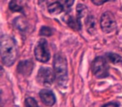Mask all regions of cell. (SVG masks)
I'll use <instances>...</instances> for the list:
<instances>
[{
    "label": "cell",
    "instance_id": "obj_1",
    "mask_svg": "<svg viewBox=\"0 0 122 107\" xmlns=\"http://www.w3.org/2000/svg\"><path fill=\"white\" fill-rule=\"evenodd\" d=\"M18 57L17 44L14 38L9 35H3L1 37V59L6 66L14 65Z\"/></svg>",
    "mask_w": 122,
    "mask_h": 107
},
{
    "label": "cell",
    "instance_id": "obj_2",
    "mask_svg": "<svg viewBox=\"0 0 122 107\" xmlns=\"http://www.w3.org/2000/svg\"><path fill=\"white\" fill-rule=\"evenodd\" d=\"M53 65L57 84L59 86L65 87L68 82V68L67 61L62 54L58 53L54 55Z\"/></svg>",
    "mask_w": 122,
    "mask_h": 107
},
{
    "label": "cell",
    "instance_id": "obj_3",
    "mask_svg": "<svg viewBox=\"0 0 122 107\" xmlns=\"http://www.w3.org/2000/svg\"><path fill=\"white\" fill-rule=\"evenodd\" d=\"M92 72L98 79H103L108 76L109 66L104 57H96L92 63Z\"/></svg>",
    "mask_w": 122,
    "mask_h": 107
},
{
    "label": "cell",
    "instance_id": "obj_4",
    "mask_svg": "<svg viewBox=\"0 0 122 107\" xmlns=\"http://www.w3.org/2000/svg\"><path fill=\"white\" fill-rule=\"evenodd\" d=\"M34 55L38 61L46 63L50 59V52L48 47V42L46 39H40L38 41L34 49Z\"/></svg>",
    "mask_w": 122,
    "mask_h": 107
},
{
    "label": "cell",
    "instance_id": "obj_5",
    "mask_svg": "<svg viewBox=\"0 0 122 107\" xmlns=\"http://www.w3.org/2000/svg\"><path fill=\"white\" fill-rule=\"evenodd\" d=\"M55 80L54 71L49 67H41L37 75V81L39 84L45 87H49L54 83Z\"/></svg>",
    "mask_w": 122,
    "mask_h": 107
},
{
    "label": "cell",
    "instance_id": "obj_6",
    "mask_svg": "<svg viewBox=\"0 0 122 107\" xmlns=\"http://www.w3.org/2000/svg\"><path fill=\"white\" fill-rule=\"evenodd\" d=\"M100 27L104 33L109 34L116 29V21L115 18L111 12H105L100 18Z\"/></svg>",
    "mask_w": 122,
    "mask_h": 107
},
{
    "label": "cell",
    "instance_id": "obj_7",
    "mask_svg": "<svg viewBox=\"0 0 122 107\" xmlns=\"http://www.w3.org/2000/svg\"><path fill=\"white\" fill-rule=\"evenodd\" d=\"M39 97H40L41 101L43 104L47 106H52L55 104L56 98L54 92L48 89H44L41 90L39 92Z\"/></svg>",
    "mask_w": 122,
    "mask_h": 107
},
{
    "label": "cell",
    "instance_id": "obj_8",
    "mask_svg": "<svg viewBox=\"0 0 122 107\" xmlns=\"http://www.w3.org/2000/svg\"><path fill=\"white\" fill-rule=\"evenodd\" d=\"M34 69V63L31 60H23L18 65V72L24 76H29Z\"/></svg>",
    "mask_w": 122,
    "mask_h": 107
},
{
    "label": "cell",
    "instance_id": "obj_9",
    "mask_svg": "<svg viewBox=\"0 0 122 107\" xmlns=\"http://www.w3.org/2000/svg\"><path fill=\"white\" fill-rule=\"evenodd\" d=\"M64 6L61 4L60 2H54L53 4H49L48 7V11L49 14H54V15H58L61 14L64 11Z\"/></svg>",
    "mask_w": 122,
    "mask_h": 107
},
{
    "label": "cell",
    "instance_id": "obj_10",
    "mask_svg": "<svg viewBox=\"0 0 122 107\" xmlns=\"http://www.w3.org/2000/svg\"><path fill=\"white\" fill-rule=\"evenodd\" d=\"M65 17L67 18L65 22L71 29H75V30H80L81 29V24L77 20L76 17L74 18L70 15H65Z\"/></svg>",
    "mask_w": 122,
    "mask_h": 107
},
{
    "label": "cell",
    "instance_id": "obj_11",
    "mask_svg": "<svg viewBox=\"0 0 122 107\" xmlns=\"http://www.w3.org/2000/svg\"><path fill=\"white\" fill-rule=\"evenodd\" d=\"M85 25H86V29L90 34H94L96 30L95 28V19L92 15H89L86 18L85 20Z\"/></svg>",
    "mask_w": 122,
    "mask_h": 107
},
{
    "label": "cell",
    "instance_id": "obj_12",
    "mask_svg": "<svg viewBox=\"0 0 122 107\" xmlns=\"http://www.w3.org/2000/svg\"><path fill=\"white\" fill-rule=\"evenodd\" d=\"M105 58L108 61L114 65H120L122 64V57L115 53H107L105 55Z\"/></svg>",
    "mask_w": 122,
    "mask_h": 107
},
{
    "label": "cell",
    "instance_id": "obj_13",
    "mask_svg": "<svg viewBox=\"0 0 122 107\" xmlns=\"http://www.w3.org/2000/svg\"><path fill=\"white\" fill-rule=\"evenodd\" d=\"M87 14V9L84 4H78L76 8V19L81 24V19Z\"/></svg>",
    "mask_w": 122,
    "mask_h": 107
},
{
    "label": "cell",
    "instance_id": "obj_14",
    "mask_svg": "<svg viewBox=\"0 0 122 107\" xmlns=\"http://www.w3.org/2000/svg\"><path fill=\"white\" fill-rule=\"evenodd\" d=\"M9 8L12 12H23V7L18 4L17 0H11Z\"/></svg>",
    "mask_w": 122,
    "mask_h": 107
},
{
    "label": "cell",
    "instance_id": "obj_15",
    "mask_svg": "<svg viewBox=\"0 0 122 107\" xmlns=\"http://www.w3.org/2000/svg\"><path fill=\"white\" fill-rule=\"evenodd\" d=\"M39 34L42 36H51L53 34V30L51 28L47 27V26H43L41 29L39 30Z\"/></svg>",
    "mask_w": 122,
    "mask_h": 107
},
{
    "label": "cell",
    "instance_id": "obj_16",
    "mask_svg": "<svg viewBox=\"0 0 122 107\" xmlns=\"http://www.w3.org/2000/svg\"><path fill=\"white\" fill-rule=\"evenodd\" d=\"M25 105L27 106H30V107H33V106H38V103L36 102V100H34V98H31V97H29L25 100Z\"/></svg>",
    "mask_w": 122,
    "mask_h": 107
},
{
    "label": "cell",
    "instance_id": "obj_17",
    "mask_svg": "<svg viewBox=\"0 0 122 107\" xmlns=\"http://www.w3.org/2000/svg\"><path fill=\"white\" fill-rule=\"evenodd\" d=\"M59 2L64 6V8H65V9H70L74 4L75 0H59Z\"/></svg>",
    "mask_w": 122,
    "mask_h": 107
},
{
    "label": "cell",
    "instance_id": "obj_18",
    "mask_svg": "<svg viewBox=\"0 0 122 107\" xmlns=\"http://www.w3.org/2000/svg\"><path fill=\"white\" fill-rule=\"evenodd\" d=\"M110 1H113V0H91V2L93 3L95 5H97V6L102 5V4H105V3L110 2Z\"/></svg>",
    "mask_w": 122,
    "mask_h": 107
},
{
    "label": "cell",
    "instance_id": "obj_19",
    "mask_svg": "<svg viewBox=\"0 0 122 107\" xmlns=\"http://www.w3.org/2000/svg\"><path fill=\"white\" fill-rule=\"evenodd\" d=\"M110 105H115V106H119L120 104L116 103V102H110V103H106L103 105V106H110Z\"/></svg>",
    "mask_w": 122,
    "mask_h": 107
}]
</instances>
